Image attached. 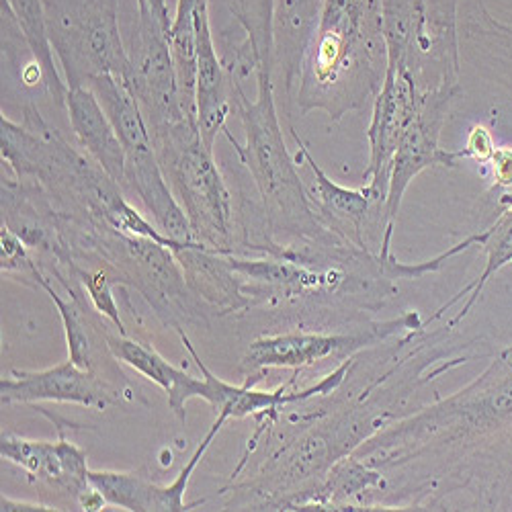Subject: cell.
Masks as SVG:
<instances>
[{
    "label": "cell",
    "mask_w": 512,
    "mask_h": 512,
    "mask_svg": "<svg viewBox=\"0 0 512 512\" xmlns=\"http://www.w3.org/2000/svg\"><path fill=\"white\" fill-rule=\"evenodd\" d=\"M500 453L512 461V361L498 355L467 388L363 441L353 455L394 467L422 453Z\"/></svg>",
    "instance_id": "1"
},
{
    "label": "cell",
    "mask_w": 512,
    "mask_h": 512,
    "mask_svg": "<svg viewBox=\"0 0 512 512\" xmlns=\"http://www.w3.org/2000/svg\"><path fill=\"white\" fill-rule=\"evenodd\" d=\"M386 72L388 44L379 0H324L297 76L300 111L343 119L377 97Z\"/></svg>",
    "instance_id": "2"
},
{
    "label": "cell",
    "mask_w": 512,
    "mask_h": 512,
    "mask_svg": "<svg viewBox=\"0 0 512 512\" xmlns=\"http://www.w3.org/2000/svg\"><path fill=\"white\" fill-rule=\"evenodd\" d=\"M273 76L269 70L256 72V97L252 101L246 97L242 82L230 80L232 99L244 127V142L240 144L228 130L224 134L254 179L271 232L287 234L306 244L343 240L320 222L300 170L285 146Z\"/></svg>",
    "instance_id": "3"
},
{
    "label": "cell",
    "mask_w": 512,
    "mask_h": 512,
    "mask_svg": "<svg viewBox=\"0 0 512 512\" xmlns=\"http://www.w3.org/2000/svg\"><path fill=\"white\" fill-rule=\"evenodd\" d=\"M150 136L166 183L191 224L193 240L211 250L236 254L232 193L197 121L185 119L150 130Z\"/></svg>",
    "instance_id": "4"
},
{
    "label": "cell",
    "mask_w": 512,
    "mask_h": 512,
    "mask_svg": "<svg viewBox=\"0 0 512 512\" xmlns=\"http://www.w3.org/2000/svg\"><path fill=\"white\" fill-rule=\"evenodd\" d=\"M46 27L68 89L103 74L125 78L119 0H46Z\"/></svg>",
    "instance_id": "5"
},
{
    "label": "cell",
    "mask_w": 512,
    "mask_h": 512,
    "mask_svg": "<svg viewBox=\"0 0 512 512\" xmlns=\"http://www.w3.org/2000/svg\"><path fill=\"white\" fill-rule=\"evenodd\" d=\"M168 31L170 23L138 11L136 27L125 44L130 66H127L123 82L136 97L150 130H160V127L189 119L181 103Z\"/></svg>",
    "instance_id": "6"
},
{
    "label": "cell",
    "mask_w": 512,
    "mask_h": 512,
    "mask_svg": "<svg viewBox=\"0 0 512 512\" xmlns=\"http://www.w3.org/2000/svg\"><path fill=\"white\" fill-rule=\"evenodd\" d=\"M422 330L418 312H408L398 320L375 324L355 332H308L293 330L254 340L242 359V369L250 373L261 369L300 371L330 357L349 359L357 351L377 345L400 330Z\"/></svg>",
    "instance_id": "7"
},
{
    "label": "cell",
    "mask_w": 512,
    "mask_h": 512,
    "mask_svg": "<svg viewBox=\"0 0 512 512\" xmlns=\"http://www.w3.org/2000/svg\"><path fill=\"white\" fill-rule=\"evenodd\" d=\"M457 93L459 84H443L439 89L424 91L420 111L402 136L390 162V185L386 197L388 230L381 240H392L402 199L422 170L433 166L455 168L459 166V160H463L461 152H447L439 146L441 130Z\"/></svg>",
    "instance_id": "8"
},
{
    "label": "cell",
    "mask_w": 512,
    "mask_h": 512,
    "mask_svg": "<svg viewBox=\"0 0 512 512\" xmlns=\"http://www.w3.org/2000/svg\"><path fill=\"white\" fill-rule=\"evenodd\" d=\"M422 95L424 91L410 70L388 66L386 78L373 99V115L367 130L371 154L363 179L369 181L367 187L383 203L388 197L390 162L402 136L420 111Z\"/></svg>",
    "instance_id": "9"
},
{
    "label": "cell",
    "mask_w": 512,
    "mask_h": 512,
    "mask_svg": "<svg viewBox=\"0 0 512 512\" xmlns=\"http://www.w3.org/2000/svg\"><path fill=\"white\" fill-rule=\"evenodd\" d=\"M289 132L297 144V160L304 162L312 173L310 197L320 222L338 238H343L363 250H369L365 232L373 228L383 238L388 230L386 203L379 201L369 187L349 189L334 183L320 168L316 158L310 154V148L297 136L293 127Z\"/></svg>",
    "instance_id": "10"
},
{
    "label": "cell",
    "mask_w": 512,
    "mask_h": 512,
    "mask_svg": "<svg viewBox=\"0 0 512 512\" xmlns=\"http://www.w3.org/2000/svg\"><path fill=\"white\" fill-rule=\"evenodd\" d=\"M177 332L183 340L185 349L189 351V355L193 357L195 365L199 367V371L205 379V388H203L201 400H205L213 408L216 416L224 414V416H228V420L230 418H244V416H250V414L279 412V410H283L285 406H291V404H302V402H306L310 398H316V396L334 394L340 383H343L345 377L349 375L351 367H353V357H349V359H343V363H340L330 375L320 379L316 386L289 392V386L295 381V379H291L289 383H283V386L275 392H259V390H252V381L259 379V377L250 379V375H248L242 386H232V383L220 379L218 375H213L211 369L201 361L199 353L195 351L193 343L189 340V336L183 332V328H177Z\"/></svg>",
    "instance_id": "11"
},
{
    "label": "cell",
    "mask_w": 512,
    "mask_h": 512,
    "mask_svg": "<svg viewBox=\"0 0 512 512\" xmlns=\"http://www.w3.org/2000/svg\"><path fill=\"white\" fill-rule=\"evenodd\" d=\"M3 404L58 402L105 410L113 398L93 371L80 369L70 359L41 371L13 369L11 377L0 381Z\"/></svg>",
    "instance_id": "12"
},
{
    "label": "cell",
    "mask_w": 512,
    "mask_h": 512,
    "mask_svg": "<svg viewBox=\"0 0 512 512\" xmlns=\"http://www.w3.org/2000/svg\"><path fill=\"white\" fill-rule=\"evenodd\" d=\"M197 125L201 138L213 150L218 134L228 127L232 111V87L226 66L222 64L213 41L209 0H197Z\"/></svg>",
    "instance_id": "13"
},
{
    "label": "cell",
    "mask_w": 512,
    "mask_h": 512,
    "mask_svg": "<svg viewBox=\"0 0 512 512\" xmlns=\"http://www.w3.org/2000/svg\"><path fill=\"white\" fill-rule=\"evenodd\" d=\"M80 148L95 160L125 193V150L97 95L82 84L68 89L66 105Z\"/></svg>",
    "instance_id": "14"
},
{
    "label": "cell",
    "mask_w": 512,
    "mask_h": 512,
    "mask_svg": "<svg viewBox=\"0 0 512 512\" xmlns=\"http://www.w3.org/2000/svg\"><path fill=\"white\" fill-rule=\"evenodd\" d=\"M189 291L222 312H236L250 302L244 295L240 273L232 267L230 254L211 250L205 244H187L173 250Z\"/></svg>",
    "instance_id": "15"
},
{
    "label": "cell",
    "mask_w": 512,
    "mask_h": 512,
    "mask_svg": "<svg viewBox=\"0 0 512 512\" xmlns=\"http://www.w3.org/2000/svg\"><path fill=\"white\" fill-rule=\"evenodd\" d=\"M107 349L111 355L132 367L134 371L142 373L156 386H160L166 392L168 406L175 412V416L185 422L187 420V404L193 398L203 396L205 379H197L183 369L175 367L170 361H166L156 349L140 343V340H132L123 334H107Z\"/></svg>",
    "instance_id": "16"
},
{
    "label": "cell",
    "mask_w": 512,
    "mask_h": 512,
    "mask_svg": "<svg viewBox=\"0 0 512 512\" xmlns=\"http://www.w3.org/2000/svg\"><path fill=\"white\" fill-rule=\"evenodd\" d=\"M275 5L277 0H230V13L246 33L230 64H224L230 78L242 82L259 70L275 74Z\"/></svg>",
    "instance_id": "17"
},
{
    "label": "cell",
    "mask_w": 512,
    "mask_h": 512,
    "mask_svg": "<svg viewBox=\"0 0 512 512\" xmlns=\"http://www.w3.org/2000/svg\"><path fill=\"white\" fill-rule=\"evenodd\" d=\"M322 7L324 0H277L273 19L275 70H281L287 89L300 76V66L318 27Z\"/></svg>",
    "instance_id": "18"
},
{
    "label": "cell",
    "mask_w": 512,
    "mask_h": 512,
    "mask_svg": "<svg viewBox=\"0 0 512 512\" xmlns=\"http://www.w3.org/2000/svg\"><path fill=\"white\" fill-rule=\"evenodd\" d=\"M3 11H7L23 35L35 64L44 74L48 93L58 105H66L68 84L60 76L54 62V50L50 46L46 27V0H3Z\"/></svg>",
    "instance_id": "19"
},
{
    "label": "cell",
    "mask_w": 512,
    "mask_h": 512,
    "mask_svg": "<svg viewBox=\"0 0 512 512\" xmlns=\"http://www.w3.org/2000/svg\"><path fill=\"white\" fill-rule=\"evenodd\" d=\"M480 246L486 252L484 271L478 275V279H474L467 287H463L457 295H453L451 300L445 306H441L429 320H424L422 328H426L431 322L441 320L447 314V310H451L455 304H459L463 300V297H467V302L463 304L461 312L447 324L449 328H455L469 312H472V308L480 300V295H482L484 287L488 285V281L496 273H500L506 265H512V203L500 213L496 222L488 230H484V242Z\"/></svg>",
    "instance_id": "20"
},
{
    "label": "cell",
    "mask_w": 512,
    "mask_h": 512,
    "mask_svg": "<svg viewBox=\"0 0 512 512\" xmlns=\"http://www.w3.org/2000/svg\"><path fill=\"white\" fill-rule=\"evenodd\" d=\"M0 455L21 467L25 474L66 492V472L58 441H33L13 433L0 437Z\"/></svg>",
    "instance_id": "21"
},
{
    "label": "cell",
    "mask_w": 512,
    "mask_h": 512,
    "mask_svg": "<svg viewBox=\"0 0 512 512\" xmlns=\"http://www.w3.org/2000/svg\"><path fill=\"white\" fill-rule=\"evenodd\" d=\"M388 44V66L404 68L424 27L429 0H379Z\"/></svg>",
    "instance_id": "22"
},
{
    "label": "cell",
    "mask_w": 512,
    "mask_h": 512,
    "mask_svg": "<svg viewBox=\"0 0 512 512\" xmlns=\"http://www.w3.org/2000/svg\"><path fill=\"white\" fill-rule=\"evenodd\" d=\"M89 480L109 506H119L130 512H160V486L136 472L91 469Z\"/></svg>",
    "instance_id": "23"
},
{
    "label": "cell",
    "mask_w": 512,
    "mask_h": 512,
    "mask_svg": "<svg viewBox=\"0 0 512 512\" xmlns=\"http://www.w3.org/2000/svg\"><path fill=\"white\" fill-rule=\"evenodd\" d=\"M35 283L44 289L50 300L54 302V306L60 312L62 324H64V332H66V343H68V359L72 363H76L80 369L93 371V340L87 328V320H84V314L80 312V308L76 306V300H62V295L52 287L50 279L37 269L35 273Z\"/></svg>",
    "instance_id": "24"
},
{
    "label": "cell",
    "mask_w": 512,
    "mask_h": 512,
    "mask_svg": "<svg viewBox=\"0 0 512 512\" xmlns=\"http://www.w3.org/2000/svg\"><path fill=\"white\" fill-rule=\"evenodd\" d=\"M74 273H76L78 281L82 283L84 293L91 297L95 310L99 314H103L109 322H113V326L119 330V334L127 336L125 324H123L121 314H119L121 310H119L115 297H113V283H119L121 279H111L105 269L87 271V269H78L76 267Z\"/></svg>",
    "instance_id": "25"
},
{
    "label": "cell",
    "mask_w": 512,
    "mask_h": 512,
    "mask_svg": "<svg viewBox=\"0 0 512 512\" xmlns=\"http://www.w3.org/2000/svg\"><path fill=\"white\" fill-rule=\"evenodd\" d=\"M27 244L3 224L0 228V261H3L5 275H21L23 279H33L37 273V265L27 252Z\"/></svg>",
    "instance_id": "26"
},
{
    "label": "cell",
    "mask_w": 512,
    "mask_h": 512,
    "mask_svg": "<svg viewBox=\"0 0 512 512\" xmlns=\"http://www.w3.org/2000/svg\"><path fill=\"white\" fill-rule=\"evenodd\" d=\"M463 160H476V162H490L494 152H496V144L492 140V134L488 127L484 125H474L472 132L467 136V144L463 150H459Z\"/></svg>",
    "instance_id": "27"
},
{
    "label": "cell",
    "mask_w": 512,
    "mask_h": 512,
    "mask_svg": "<svg viewBox=\"0 0 512 512\" xmlns=\"http://www.w3.org/2000/svg\"><path fill=\"white\" fill-rule=\"evenodd\" d=\"M490 162H492L494 187L504 191L512 189V148H496Z\"/></svg>",
    "instance_id": "28"
},
{
    "label": "cell",
    "mask_w": 512,
    "mask_h": 512,
    "mask_svg": "<svg viewBox=\"0 0 512 512\" xmlns=\"http://www.w3.org/2000/svg\"><path fill=\"white\" fill-rule=\"evenodd\" d=\"M0 510L3 512H48V510H62L44 502H25V500H13L9 496H3L0 500Z\"/></svg>",
    "instance_id": "29"
},
{
    "label": "cell",
    "mask_w": 512,
    "mask_h": 512,
    "mask_svg": "<svg viewBox=\"0 0 512 512\" xmlns=\"http://www.w3.org/2000/svg\"><path fill=\"white\" fill-rule=\"evenodd\" d=\"M138 11L150 13L164 23H173V17H170V13H168L166 0H138Z\"/></svg>",
    "instance_id": "30"
},
{
    "label": "cell",
    "mask_w": 512,
    "mask_h": 512,
    "mask_svg": "<svg viewBox=\"0 0 512 512\" xmlns=\"http://www.w3.org/2000/svg\"><path fill=\"white\" fill-rule=\"evenodd\" d=\"M500 355H504V357H512V345H510V347H506Z\"/></svg>",
    "instance_id": "31"
}]
</instances>
